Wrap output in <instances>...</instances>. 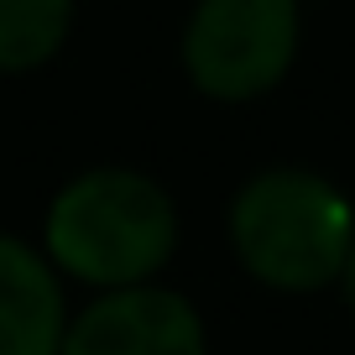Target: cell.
Segmentation results:
<instances>
[{"label":"cell","instance_id":"3957f363","mask_svg":"<svg viewBox=\"0 0 355 355\" xmlns=\"http://www.w3.org/2000/svg\"><path fill=\"white\" fill-rule=\"evenodd\" d=\"M298 37V0H199L183 26V73L209 100H261L293 73Z\"/></svg>","mask_w":355,"mask_h":355},{"label":"cell","instance_id":"7a4b0ae2","mask_svg":"<svg viewBox=\"0 0 355 355\" xmlns=\"http://www.w3.org/2000/svg\"><path fill=\"white\" fill-rule=\"evenodd\" d=\"M230 245L261 288L319 293L355 245V209L324 173L266 167L230 204Z\"/></svg>","mask_w":355,"mask_h":355},{"label":"cell","instance_id":"5b68a950","mask_svg":"<svg viewBox=\"0 0 355 355\" xmlns=\"http://www.w3.org/2000/svg\"><path fill=\"white\" fill-rule=\"evenodd\" d=\"M68 303L58 266L16 235H0V355H58Z\"/></svg>","mask_w":355,"mask_h":355},{"label":"cell","instance_id":"6da1fadb","mask_svg":"<svg viewBox=\"0 0 355 355\" xmlns=\"http://www.w3.org/2000/svg\"><path fill=\"white\" fill-rule=\"evenodd\" d=\"M47 261L89 288L152 282L178 251V209L167 189L131 167H89L47 204Z\"/></svg>","mask_w":355,"mask_h":355},{"label":"cell","instance_id":"8992f818","mask_svg":"<svg viewBox=\"0 0 355 355\" xmlns=\"http://www.w3.org/2000/svg\"><path fill=\"white\" fill-rule=\"evenodd\" d=\"M73 32V0H0V73H32Z\"/></svg>","mask_w":355,"mask_h":355},{"label":"cell","instance_id":"277c9868","mask_svg":"<svg viewBox=\"0 0 355 355\" xmlns=\"http://www.w3.org/2000/svg\"><path fill=\"white\" fill-rule=\"evenodd\" d=\"M204 319L183 293L136 282L110 288L68 319L58 355H204Z\"/></svg>","mask_w":355,"mask_h":355},{"label":"cell","instance_id":"52a82bcc","mask_svg":"<svg viewBox=\"0 0 355 355\" xmlns=\"http://www.w3.org/2000/svg\"><path fill=\"white\" fill-rule=\"evenodd\" d=\"M334 282H340V293H345V309L355 313V245H350V256H345V266H340Z\"/></svg>","mask_w":355,"mask_h":355}]
</instances>
